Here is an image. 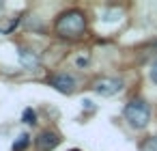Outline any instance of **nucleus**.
I'll list each match as a JSON object with an SVG mask.
<instances>
[{
	"mask_svg": "<svg viewBox=\"0 0 157 151\" xmlns=\"http://www.w3.org/2000/svg\"><path fill=\"white\" fill-rule=\"evenodd\" d=\"M54 30L63 39H80L86 33V15L80 9H69V11L58 15Z\"/></svg>",
	"mask_w": 157,
	"mask_h": 151,
	"instance_id": "nucleus-1",
	"label": "nucleus"
},
{
	"mask_svg": "<svg viewBox=\"0 0 157 151\" xmlns=\"http://www.w3.org/2000/svg\"><path fill=\"white\" fill-rule=\"evenodd\" d=\"M123 114H125V121L129 123V127H133V129H144L148 125V121H151V108L142 97L131 99L125 106Z\"/></svg>",
	"mask_w": 157,
	"mask_h": 151,
	"instance_id": "nucleus-2",
	"label": "nucleus"
},
{
	"mask_svg": "<svg viewBox=\"0 0 157 151\" xmlns=\"http://www.w3.org/2000/svg\"><path fill=\"white\" fill-rule=\"evenodd\" d=\"M123 86H125V84H123L121 78H99V80H95L93 91L99 93L101 97H112V95L121 93Z\"/></svg>",
	"mask_w": 157,
	"mask_h": 151,
	"instance_id": "nucleus-3",
	"label": "nucleus"
},
{
	"mask_svg": "<svg viewBox=\"0 0 157 151\" xmlns=\"http://www.w3.org/2000/svg\"><path fill=\"white\" fill-rule=\"evenodd\" d=\"M48 84L54 86L60 93H67V95H71L75 91V78L69 76V74H54V76L48 78Z\"/></svg>",
	"mask_w": 157,
	"mask_h": 151,
	"instance_id": "nucleus-4",
	"label": "nucleus"
},
{
	"mask_svg": "<svg viewBox=\"0 0 157 151\" xmlns=\"http://www.w3.org/2000/svg\"><path fill=\"white\" fill-rule=\"evenodd\" d=\"M58 145H60V136H58L56 132L45 129V132H41V134L37 136V149H39V151H52V149H56Z\"/></svg>",
	"mask_w": 157,
	"mask_h": 151,
	"instance_id": "nucleus-5",
	"label": "nucleus"
},
{
	"mask_svg": "<svg viewBox=\"0 0 157 151\" xmlns=\"http://www.w3.org/2000/svg\"><path fill=\"white\" fill-rule=\"evenodd\" d=\"M17 56H20V63H22L24 67H28V69H35V67H39V65H41L39 54H37V52H33V50H28V48H20Z\"/></svg>",
	"mask_w": 157,
	"mask_h": 151,
	"instance_id": "nucleus-6",
	"label": "nucleus"
},
{
	"mask_svg": "<svg viewBox=\"0 0 157 151\" xmlns=\"http://www.w3.org/2000/svg\"><path fill=\"white\" fill-rule=\"evenodd\" d=\"M28 145H30V136L28 134H20V138L13 142V151H24Z\"/></svg>",
	"mask_w": 157,
	"mask_h": 151,
	"instance_id": "nucleus-7",
	"label": "nucleus"
},
{
	"mask_svg": "<svg viewBox=\"0 0 157 151\" xmlns=\"http://www.w3.org/2000/svg\"><path fill=\"white\" fill-rule=\"evenodd\" d=\"M20 22H22V18H13V20H9L7 24H2V26H0V33H5V35H9L11 30H15V28L20 26Z\"/></svg>",
	"mask_w": 157,
	"mask_h": 151,
	"instance_id": "nucleus-8",
	"label": "nucleus"
},
{
	"mask_svg": "<svg viewBox=\"0 0 157 151\" xmlns=\"http://www.w3.org/2000/svg\"><path fill=\"white\" fill-rule=\"evenodd\" d=\"M22 121L28 123V125H35V123H37V112H35L33 108H26L24 114H22Z\"/></svg>",
	"mask_w": 157,
	"mask_h": 151,
	"instance_id": "nucleus-9",
	"label": "nucleus"
},
{
	"mask_svg": "<svg viewBox=\"0 0 157 151\" xmlns=\"http://www.w3.org/2000/svg\"><path fill=\"white\" fill-rule=\"evenodd\" d=\"M140 151H157V136H151V138H146V140L142 142Z\"/></svg>",
	"mask_w": 157,
	"mask_h": 151,
	"instance_id": "nucleus-10",
	"label": "nucleus"
},
{
	"mask_svg": "<svg viewBox=\"0 0 157 151\" xmlns=\"http://www.w3.org/2000/svg\"><path fill=\"white\" fill-rule=\"evenodd\" d=\"M148 78L153 80V84H157V61H153V65L148 69Z\"/></svg>",
	"mask_w": 157,
	"mask_h": 151,
	"instance_id": "nucleus-11",
	"label": "nucleus"
},
{
	"mask_svg": "<svg viewBox=\"0 0 157 151\" xmlns=\"http://www.w3.org/2000/svg\"><path fill=\"white\" fill-rule=\"evenodd\" d=\"M2 7H5V2H0V9H2Z\"/></svg>",
	"mask_w": 157,
	"mask_h": 151,
	"instance_id": "nucleus-12",
	"label": "nucleus"
}]
</instances>
